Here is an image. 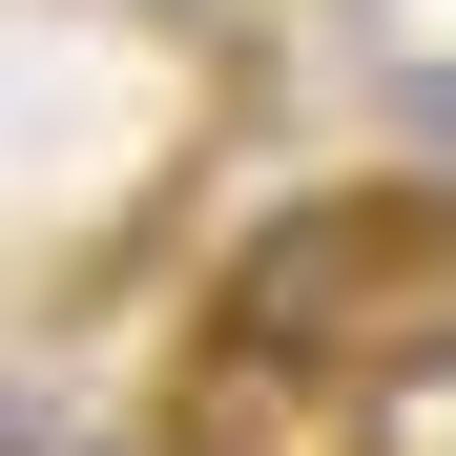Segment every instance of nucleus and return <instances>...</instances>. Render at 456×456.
<instances>
[{"label":"nucleus","instance_id":"obj_2","mask_svg":"<svg viewBox=\"0 0 456 456\" xmlns=\"http://www.w3.org/2000/svg\"><path fill=\"white\" fill-rule=\"evenodd\" d=\"M167 456H353V373L312 353H249V332H208L167 373Z\"/></svg>","mask_w":456,"mask_h":456},{"label":"nucleus","instance_id":"obj_1","mask_svg":"<svg viewBox=\"0 0 456 456\" xmlns=\"http://www.w3.org/2000/svg\"><path fill=\"white\" fill-rule=\"evenodd\" d=\"M208 332H249V353H312V373H395V353H456V187H290L249 249H228L208 290Z\"/></svg>","mask_w":456,"mask_h":456}]
</instances>
